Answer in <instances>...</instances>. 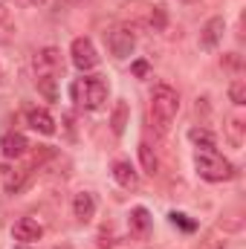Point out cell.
I'll return each mask as SVG.
<instances>
[{
  "instance_id": "6da1fadb",
  "label": "cell",
  "mask_w": 246,
  "mask_h": 249,
  "mask_svg": "<svg viewBox=\"0 0 246 249\" xmlns=\"http://www.w3.org/2000/svg\"><path fill=\"white\" fill-rule=\"evenodd\" d=\"M177 110H180V93L168 84H157L151 93V119L159 133H168V124L174 122Z\"/></svg>"
},
{
  "instance_id": "7a4b0ae2",
  "label": "cell",
  "mask_w": 246,
  "mask_h": 249,
  "mask_svg": "<svg viewBox=\"0 0 246 249\" xmlns=\"http://www.w3.org/2000/svg\"><path fill=\"white\" fill-rule=\"evenodd\" d=\"M70 93H72L75 105H81L87 110H102L107 102V81L102 75H84L70 87Z\"/></svg>"
},
{
  "instance_id": "3957f363",
  "label": "cell",
  "mask_w": 246,
  "mask_h": 249,
  "mask_svg": "<svg viewBox=\"0 0 246 249\" xmlns=\"http://www.w3.org/2000/svg\"><path fill=\"white\" fill-rule=\"evenodd\" d=\"M194 165H197V174L209 183H223V180L235 177V165L226 157H220L217 151H200Z\"/></svg>"
},
{
  "instance_id": "277c9868",
  "label": "cell",
  "mask_w": 246,
  "mask_h": 249,
  "mask_svg": "<svg viewBox=\"0 0 246 249\" xmlns=\"http://www.w3.org/2000/svg\"><path fill=\"white\" fill-rule=\"evenodd\" d=\"M70 55H72L75 70H81V72H87V70H96V67H99V53H96V47H93V41H90V38H75V41H72V47H70Z\"/></svg>"
},
{
  "instance_id": "5b68a950",
  "label": "cell",
  "mask_w": 246,
  "mask_h": 249,
  "mask_svg": "<svg viewBox=\"0 0 246 249\" xmlns=\"http://www.w3.org/2000/svg\"><path fill=\"white\" fill-rule=\"evenodd\" d=\"M105 38H107V47H110V53L116 55V58H127L130 53H133V35H130V29H122V26H116V29H110V32H105Z\"/></svg>"
},
{
  "instance_id": "8992f818",
  "label": "cell",
  "mask_w": 246,
  "mask_h": 249,
  "mask_svg": "<svg viewBox=\"0 0 246 249\" xmlns=\"http://www.w3.org/2000/svg\"><path fill=\"white\" fill-rule=\"evenodd\" d=\"M223 32H226V20L223 18H209L200 29V47L203 50H217V44L223 41Z\"/></svg>"
},
{
  "instance_id": "52a82bcc",
  "label": "cell",
  "mask_w": 246,
  "mask_h": 249,
  "mask_svg": "<svg viewBox=\"0 0 246 249\" xmlns=\"http://www.w3.org/2000/svg\"><path fill=\"white\" fill-rule=\"evenodd\" d=\"M61 72V53L55 47H47L35 55V75H58Z\"/></svg>"
},
{
  "instance_id": "ba28073f",
  "label": "cell",
  "mask_w": 246,
  "mask_h": 249,
  "mask_svg": "<svg viewBox=\"0 0 246 249\" xmlns=\"http://www.w3.org/2000/svg\"><path fill=\"white\" fill-rule=\"evenodd\" d=\"M12 235H15V241H20V244H32V241H41V238H44V226H41L38 220H32V217H20V220L12 226Z\"/></svg>"
},
{
  "instance_id": "9c48e42d",
  "label": "cell",
  "mask_w": 246,
  "mask_h": 249,
  "mask_svg": "<svg viewBox=\"0 0 246 249\" xmlns=\"http://www.w3.org/2000/svg\"><path fill=\"white\" fill-rule=\"evenodd\" d=\"M0 151H3L6 160H18V157H23L29 151V142H26L23 133H6L3 142H0Z\"/></svg>"
},
{
  "instance_id": "30bf717a",
  "label": "cell",
  "mask_w": 246,
  "mask_h": 249,
  "mask_svg": "<svg viewBox=\"0 0 246 249\" xmlns=\"http://www.w3.org/2000/svg\"><path fill=\"white\" fill-rule=\"evenodd\" d=\"M72 214H75L81 223L93 220V214H96V197H93V194H87V191L75 194V200H72Z\"/></svg>"
},
{
  "instance_id": "8fae6325",
  "label": "cell",
  "mask_w": 246,
  "mask_h": 249,
  "mask_svg": "<svg viewBox=\"0 0 246 249\" xmlns=\"http://www.w3.org/2000/svg\"><path fill=\"white\" fill-rule=\"evenodd\" d=\"M26 122L32 130H38V133H44V136H53L55 133V119L47 113V110H29L26 113Z\"/></svg>"
},
{
  "instance_id": "7c38bea8",
  "label": "cell",
  "mask_w": 246,
  "mask_h": 249,
  "mask_svg": "<svg viewBox=\"0 0 246 249\" xmlns=\"http://www.w3.org/2000/svg\"><path fill=\"white\" fill-rule=\"evenodd\" d=\"M113 180H116L122 188H130V191L139 188V174L133 171L130 162H116V165H113Z\"/></svg>"
},
{
  "instance_id": "4fadbf2b",
  "label": "cell",
  "mask_w": 246,
  "mask_h": 249,
  "mask_svg": "<svg viewBox=\"0 0 246 249\" xmlns=\"http://www.w3.org/2000/svg\"><path fill=\"white\" fill-rule=\"evenodd\" d=\"M26 180H29V168H3V186L9 194H18L20 188L26 186Z\"/></svg>"
},
{
  "instance_id": "5bb4252c",
  "label": "cell",
  "mask_w": 246,
  "mask_h": 249,
  "mask_svg": "<svg viewBox=\"0 0 246 249\" xmlns=\"http://www.w3.org/2000/svg\"><path fill=\"white\" fill-rule=\"evenodd\" d=\"M35 84H38V90L44 93L47 102L58 99V75H35Z\"/></svg>"
},
{
  "instance_id": "9a60e30c",
  "label": "cell",
  "mask_w": 246,
  "mask_h": 249,
  "mask_svg": "<svg viewBox=\"0 0 246 249\" xmlns=\"http://www.w3.org/2000/svg\"><path fill=\"white\" fill-rule=\"evenodd\" d=\"M188 139H191L194 145H200L203 151H214V145H217L214 133H209L206 127H191V130H188Z\"/></svg>"
},
{
  "instance_id": "2e32d148",
  "label": "cell",
  "mask_w": 246,
  "mask_h": 249,
  "mask_svg": "<svg viewBox=\"0 0 246 249\" xmlns=\"http://www.w3.org/2000/svg\"><path fill=\"white\" fill-rule=\"evenodd\" d=\"M139 160H142V168H145V174H157L159 171V160H157V154H154V148L148 145V142H142L139 145Z\"/></svg>"
},
{
  "instance_id": "e0dca14e",
  "label": "cell",
  "mask_w": 246,
  "mask_h": 249,
  "mask_svg": "<svg viewBox=\"0 0 246 249\" xmlns=\"http://www.w3.org/2000/svg\"><path fill=\"white\" fill-rule=\"evenodd\" d=\"M130 229L133 232H139V235H145L148 229H151V214H148V209H133L130 212Z\"/></svg>"
},
{
  "instance_id": "ac0fdd59",
  "label": "cell",
  "mask_w": 246,
  "mask_h": 249,
  "mask_svg": "<svg viewBox=\"0 0 246 249\" xmlns=\"http://www.w3.org/2000/svg\"><path fill=\"white\" fill-rule=\"evenodd\" d=\"M15 38V23H12V15L6 6H0V44H9Z\"/></svg>"
},
{
  "instance_id": "d6986e66",
  "label": "cell",
  "mask_w": 246,
  "mask_h": 249,
  "mask_svg": "<svg viewBox=\"0 0 246 249\" xmlns=\"http://www.w3.org/2000/svg\"><path fill=\"white\" fill-rule=\"evenodd\" d=\"M110 124H113V133H116V136H122L124 133V124H127V102H119V105H116Z\"/></svg>"
},
{
  "instance_id": "ffe728a7",
  "label": "cell",
  "mask_w": 246,
  "mask_h": 249,
  "mask_svg": "<svg viewBox=\"0 0 246 249\" xmlns=\"http://www.w3.org/2000/svg\"><path fill=\"white\" fill-rule=\"evenodd\" d=\"M229 99L241 107V105H246V84H244V78H235L232 84H229Z\"/></svg>"
},
{
  "instance_id": "44dd1931",
  "label": "cell",
  "mask_w": 246,
  "mask_h": 249,
  "mask_svg": "<svg viewBox=\"0 0 246 249\" xmlns=\"http://www.w3.org/2000/svg\"><path fill=\"white\" fill-rule=\"evenodd\" d=\"M168 217H171V223H174V226H180L183 232H194V229H197V223H194L188 214H183V212H171Z\"/></svg>"
},
{
  "instance_id": "7402d4cb",
  "label": "cell",
  "mask_w": 246,
  "mask_h": 249,
  "mask_svg": "<svg viewBox=\"0 0 246 249\" xmlns=\"http://www.w3.org/2000/svg\"><path fill=\"white\" fill-rule=\"evenodd\" d=\"M165 23H168L165 6H154V12H151V26H154L157 32H162V29H165Z\"/></svg>"
},
{
  "instance_id": "603a6c76",
  "label": "cell",
  "mask_w": 246,
  "mask_h": 249,
  "mask_svg": "<svg viewBox=\"0 0 246 249\" xmlns=\"http://www.w3.org/2000/svg\"><path fill=\"white\" fill-rule=\"evenodd\" d=\"M241 130H244V122L241 119H232L229 122V136H232V145H241L244 139H241Z\"/></svg>"
},
{
  "instance_id": "cb8c5ba5",
  "label": "cell",
  "mask_w": 246,
  "mask_h": 249,
  "mask_svg": "<svg viewBox=\"0 0 246 249\" xmlns=\"http://www.w3.org/2000/svg\"><path fill=\"white\" fill-rule=\"evenodd\" d=\"M29 3H38V6H44V9H58V6H61V0H29Z\"/></svg>"
},
{
  "instance_id": "d4e9b609",
  "label": "cell",
  "mask_w": 246,
  "mask_h": 249,
  "mask_svg": "<svg viewBox=\"0 0 246 249\" xmlns=\"http://www.w3.org/2000/svg\"><path fill=\"white\" fill-rule=\"evenodd\" d=\"M133 72H136V75H145V72H148V64H145V61H136V64H133Z\"/></svg>"
},
{
  "instance_id": "484cf974",
  "label": "cell",
  "mask_w": 246,
  "mask_h": 249,
  "mask_svg": "<svg viewBox=\"0 0 246 249\" xmlns=\"http://www.w3.org/2000/svg\"><path fill=\"white\" fill-rule=\"evenodd\" d=\"M64 6H81V3H87V0H61Z\"/></svg>"
},
{
  "instance_id": "4316f807",
  "label": "cell",
  "mask_w": 246,
  "mask_h": 249,
  "mask_svg": "<svg viewBox=\"0 0 246 249\" xmlns=\"http://www.w3.org/2000/svg\"><path fill=\"white\" fill-rule=\"evenodd\" d=\"M12 3H20V6H26V3H29V0H12Z\"/></svg>"
},
{
  "instance_id": "83f0119b",
  "label": "cell",
  "mask_w": 246,
  "mask_h": 249,
  "mask_svg": "<svg viewBox=\"0 0 246 249\" xmlns=\"http://www.w3.org/2000/svg\"><path fill=\"white\" fill-rule=\"evenodd\" d=\"M0 81H3V70H0Z\"/></svg>"
},
{
  "instance_id": "f1b7e54d",
  "label": "cell",
  "mask_w": 246,
  "mask_h": 249,
  "mask_svg": "<svg viewBox=\"0 0 246 249\" xmlns=\"http://www.w3.org/2000/svg\"><path fill=\"white\" fill-rule=\"evenodd\" d=\"M18 249H29V247H18Z\"/></svg>"
},
{
  "instance_id": "f546056e",
  "label": "cell",
  "mask_w": 246,
  "mask_h": 249,
  "mask_svg": "<svg viewBox=\"0 0 246 249\" xmlns=\"http://www.w3.org/2000/svg\"><path fill=\"white\" fill-rule=\"evenodd\" d=\"M185 3H194V0H185Z\"/></svg>"
}]
</instances>
